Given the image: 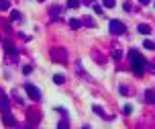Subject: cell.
I'll return each mask as SVG.
<instances>
[{
    "label": "cell",
    "instance_id": "19",
    "mask_svg": "<svg viewBox=\"0 0 155 129\" xmlns=\"http://www.w3.org/2000/svg\"><path fill=\"white\" fill-rule=\"evenodd\" d=\"M53 82H55V84H63V82H65L63 74H55V76H53Z\"/></svg>",
    "mask_w": 155,
    "mask_h": 129
},
{
    "label": "cell",
    "instance_id": "28",
    "mask_svg": "<svg viewBox=\"0 0 155 129\" xmlns=\"http://www.w3.org/2000/svg\"><path fill=\"white\" fill-rule=\"evenodd\" d=\"M94 12H96V14H102V6H100V4H94Z\"/></svg>",
    "mask_w": 155,
    "mask_h": 129
},
{
    "label": "cell",
    "instance_id": "2",
    "mask_svg": "<svg viewBox=\"0 0 155 129\" xmlns=\"http://www.w3.org/2000/svg\"><path fill=\"white\" fill-rule=\"evenodd\" d=\"M51 59L55 63H68V51H65V47H53L51 49Z\"/></svg>",
    "mask_w": 155,
    "mask_h": 129
},
{
    "label": "cell",
    "instance_id": "4",
    "mask_svg": "<svg viewBox=\"0 0 155 129\" xmlns=\"http://www.w3.org/2000/svg\"><path fill=\"white\" fill-rule=\"evenodd\" d=\"M25 90H27V94L33 98V100H41V90L37 88L35 84H31V82H27L25 84Z\"/></svg>",
    "mask_w": 155,
    "mask_h": 129
},
{
    "label": "cell",
    "instance_id": "10",
    "mask_svg": "<svg viewBox=\"0 0 155 129\" xmlns=\"http://www.w3.org/2000/svg\"><path fill=\"white\" fill-rule=\"evenodd\" d=\"M137 31H139L141 35H149V33H151V27H149V25H145V23H141V25L137 27Z\"/></svg>",
    "mask_w": 155,
    "mask_h": 129
},
{
    "label": "cell",
    "instance_id": "9",
    "mask_svg": "<svg viewBox=\"0 0 155 129\" xmlns=\"http://www.w3.org/2000/svg\"><path fill=\"white\" fill-rule=\"evenodd\" d=\"M4 49L12 55V57H16V49H14V45H12V43L10 41H4Z\"/></svg>",
    "mask_w": 155,
    "mask_h": 129
},
{
    "label": "cell",
    "instance_id": "12",
    "mask_svg": "<svg viewBox=\"0 0 155 129\" xmlns=\"http://www.w3.org/2000/svg\"><path fill=\"white\" fill-rule=\"evenodd\" d=\"M49 12H51V16H53V18H57V16L61 14V6H57V4H55V6H51V10H49Z\"/></svg>",
    "mask_w": 155,
    "mask_h": 129
},
{
    "label": "cell",
    "instance_id": "30",
    "mask_svg": "<svg viewBox=\"0 0 155 129\" xmlns=\"http://www.w3.org/2000/svg\"><path fill=\"white\" fill-rule=\"evenodd\" d=\"M84 4H94V0H84Z\"/></svg>",
    "mask_w": 155,
    "mask_h": 129
},
{
    "label": "cell",
    "instance_id": "24",
    "mask_svg": "<svg viewBox=\"0 0 155 129\" xmlns=\"http://www.w3.org/2000/svg\"><path fill=\"white\" fill-rule=\"evenodd\" d=\"M118 92H120V94H125V96H127V94H129V88H127V86H125V84H123V86H118Z\"/></svg>",
    "mask_w": 155,
    "mask_h": 129
},
{
    "label": "cell",
    "instance_id": "25",
    "mask_svg": "<svg viewBox=\"0 0 155 129\" xmlns=\"http://www.w3.org/2000/svg\"><path fill=\"white\" fill-rule=\"evenodd\" d=\"M57 127H59V129H65V127H70V121H65V119H63V121H59V125H57Z\"/></svg>",
    "mask_w": 155,
    "mask_h": 129
},
{
    "label": "cell",
    "instance_id": "18",
    "mask_svg": "<svg viewBox=\"0 0 155 129\" xmlns=\"http://www.w3.org/2000/svg\"><path fill=\"white\" fill-rule=\"evenodd\" d=\"M10 18H12V20H20V18H23V14H20V10H12V12H10Z\"/></svg>",
    "mask_w": 155,
    "mask_h": 129
},
{
    "label": "cell",
    "instance_id": "20",
    "mask_svg": "<svg viewBox=\"0 0 155 129\" xmlns=\"http://www.w3.org/2000/svg\"><path fill=\"white\" fill-rule=\"evenodd\" d=\"M10 8V2L8 0H0V10H8Z\"/></svg>",
    "mask_w": 155,
    "mask_h": 129
},
{
    "label": "cell",
    "instance_id": "29",
    "mask_svg": "<svg viewBox=\"0 0 155 129\" xmlns=\"http://www.w3.org/2000/svg\"><path fill=\"white\" fill-rule=\"evenodd\" d=\"M31 72H33V66H25L23 68V74H31Z\"/></svg>",
    "mask_w": 155,
    "mask_h": 129
},
{
    "label": "cell",
    "instance_id": "31",
    "mask_svg": "<svg viewBox=\"0 0 155 129\" xmlns=\"http://www.w3.org/2000/svg\"><path fill=\"white\" fill-rule=\"evenodd\" d=\"M139 2H141V4H149V2H151V0H139Z\"/></svg>",
    "mask_w": 155,
    "mask_h": 129
},
{
    "label": "cell",
    "instance_id": "11",
    "mask_svg": "<svg viewBox=\"0 0 155 129\" xmlns=\"http://www.w3.org/2000/svg\"><path fill=\"white\" fill-rule=\"evenodd\" d=\"M82 25H86V27H94L96 23H94L92 16H84V18H82Z\"/></svg>",
    "mask_w": 155,
    "mask_h": 129
},
{
    "label": "cell",
    "instance_id": "3",
    "mask_svg": "<svg viewBox=\"0 0 155 129\" xmlns=\"http://www.w3.org/2000/svg\"><path fill=\"white\" fill-rule=\"evenodd\" d=\"M110 33L112 35H123L125 31H127V27H125V23H120V20H116V18H112L110 20Z\"/></svg>",
    "mask_w": 155,
    "mask_h": 129
},
{
    "label": "cell",
    "instance_id": "14",
    "mask_svg": "<svg viewBox=\"0 0 155 129\" xmlns=\"http://www.w3.org/2000/svg\"><path fill=\"white\" fill-rule=\"evenodd\" d=\"M70 27H72V29H80V27H82V20H78V18H70Z\"/></svg>",
    "mask_w": 155,
    "mask_h": 129
},
{
    "label": "cell",
    "instance_id": "5",
    "mask_svg": "<svg viewBox=\"0 0 155 129\" xmlns=\"http://www.w3.org/2000/svg\"><path fill=\"white\" fill-rule=\"evenodd\" d=\"M2 121H4V125H10V127H14V125H18V121L10 115V111L8 113H2Z\"/></svg>",
    "mask_w": 155,
    "mask_h": 129
},
{
    "label": "cell",
    "instance_id": "17",
    "mask_svg": "<svg viewBox=\"0 0 155 129\" xmlns=\"http://www.w3.org/2000/svg\"><path fill=\"white\" fill-rule=\"evenodd\" d=\"M102 4H104L106 8H114V6H116V0H102Z\"/></svg>",
    "mask_w": 155,
    "mask_h": 129
},
{
    "label": "cell",
    "instance_id": "6",
    "mask_svg": "<svg viewBox=\"0 0 155 129\" xmlns=\"http://www.w3.org/2000/svg\"><path fill=\"white\" fill-rule=\"evenodd\" d=\"M0 111H2V113H8V111H10V102H8L6 96L0 98Z\"/></svg>",
    "mask_w": 155,
    "mask_h": 129
},
{
    "label": "cell",
    "instance_id": "21",
    "mask_svg": "<svg viewBox=\"0 0 155 129\" xmlns=\"http://www.w3.org/2000/svg\"><path fill=\"white\" fill-rule=\"evenodd\" d=\"M80 6V0H68V8H78Z\"/></svg>",
    "mask_w": 155,
    "mask_h": 129
},
{
    "label": "cell",
    "instance_id": "22",
    "mask_svg": "<svg viewBox=\"0 0 155 129\" xmlns=\"http://www.w3.org/2000/svg\"><path fill=\"white\" fill-rule=\"evenodd\" d=\"M112 57H114V59H120V57H123V51H120V49H112Z\"/></svg>",
    "mask_w": 155,
    "mask_h": 129
},
{
    "label": "cell",
    "instance_id": "13",
    "mask_svg": "<svg viewBox=\"0 0 155 129\" xmlns=\"http://www.w3.org/2000/svg\"><path fill=\"white\" fill-rule=\"evenodd\" d=\"M145 100L147 102H155V92L153 90H145Z\"/></svg>",
    "mask_w": 155,
    "mask_h": 129
},
{
    "label": "cell",
    "instance_id": "8",
    "mask_svg": "<svg viewBox=\"0 0 155 129\" xmlns=\"http://www.w3.org/2000/svg\"><path fill=\"white\" fill-rule=\"evenodd\" d=\"M92 111H94V113H96L98 117H106V119H112V117H108V115L104 113V109H102V106H98V104H94V106H92Z\"/></svg>",
    "mask_w": 155,
    "mask_h": 129
},
{
    "label": "cell",
    "instance_id": "27",
    "mask_svg": "<svg viewBox=\"0 0 155 129\" xmlns=\"http://www.w3.org/2000/svg\"><path fill=\"white\" fill-rule=\"evenodd\" d=\"M123 8H125L127 12H131V10H133V4H131V2H125V4H123Z\"/></svg>",
    "mask_w": 155,
    "mask_h": 129
},
{
    "label": "cell",
    "instance_id": "16",
    "mask_svg": "<svg viewBox=\"0 0 155 129\" xmlns=\"http://www.w3.org/2000/svg\"><path fill=\"white\" fill-rule=\"evenodd\" d=\"M92 57H94L98 63H104V61H106V59H104V55H100L98 51H92Z\"/></svg>",
    "mask_w": 155,
    "mask_h": 129
},
{
    "label": "cell",
    "instance_id": "23",
    "mask_svg": "<svg viewBox=\"0 0 155 129\" xmlns=\"http://www.w3.org/2000/svg\"><path fill=\"white\" fill-rule=\"evenodd\" d=\"M12 96H14V98H16L20 104H23V96H20V92H18V90H12Z\"/></svg>",
    "mask_w": 155,
    "mask_h": 129
},
{
    "label": "cell",
    "instance_id": "7",
    "mask_svg": "<svg viewBox=\"0 0 155 129\" xmlns=\"http://www.w3.org/2000/svg\"><path fill=\"white\" fill-rule=\"evenodd\" d=\"M39 121H41V115H39V113H35V111H29V125L39 123Z\"/></svg>",
    "mask_w": 155,
    "mask_h": 129
},
{
    "label": "cell",
    "instance_id": "15",
    "mask_svg": "<svg viewBox=\"0 0 155 129\" xmlns=\"http://www.w3.org/2000/svg\"><path fill=\"white\" fill-rule=\"evenodd\" d=\"M143 47H145V49H151V51H153V49H155V41H151V39H145Z\"/></svg>",
    "mask_w": 155,
    "mask_h": 129
},
{
    "label": "cell",
    "instance_id": "26",
    "mask_svg": "<svg viewBox=\"0 0 155 129\" xmlns=\"http://www.w3.org/2000/svg\"><path fill=\"white\" fill-rule=\"evenodd\" d=\"M123 111H125V115H131V113H133V106H131V104H125Z\"/></svg>",
    "mask_w": 155,
    "mask_h": 129
},
{
    "label": "cell",
    "instance_id": "1",
    "mask_svg": "<svg viewBox=\"0 0 155 129\" xmlns=\"http://www.w3.org/2000/svg\"><path fill=\"white\" fill-rule=\"evenodd\" d=\"M129 57H131V63H133V72H135L137 76H141L143 70H145V66H147V61L143 59V55L137 49H131L129 51Z\"/></svg>",
    "mask_w": 155,
    "mask_h": 129
}]
</instances>
